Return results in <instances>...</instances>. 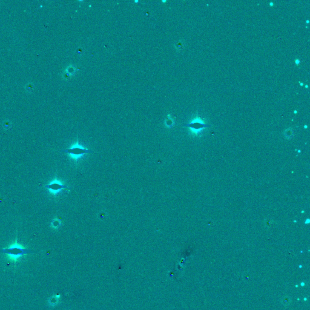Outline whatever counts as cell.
Here are the masks:
<instances>
[{"label":"cell","mask_w":310,"mask_h":310,"mask_svg":"<svg viewBox=\"0 0 310 310\" xmlns=\"http://www.w3.org/2000/svg\"><path fill=\"white\" fill-rule=\"evenodd\" d=\"M294 62H295V64H296V65H299V64H300V61L299 60V59H296V60L294 61Z\"/></svg>","instance_id":"52a82bcc"},{"label":"cell","mask_w":310,"mask_h":310,"mask_svg":"<svg viewBox=\"0 0 310 310\" xmlns=\"http://www.w3.org/2000/svg\"><path fill=\"white\" fill-rule=\"evenodd\" d=\"M61 152L70 154L71 156H73L75 158H79L81 156H82L83 154L93 152L92 150H90L81 147V146H79L78 143H77L73 147L66 150H63Z\"/></svg>","instance_id":"3957f363"},{"label":"cell","mask_w":310,"mask_h":310,"mask_svg":"<svg viewBox=\"0 0 310 310\" xmlns=\"http://www.w3.org/2000/svg\"><path fill=\"white\" fill-rule=\"evenodd\" d=\"M184 126L190 128V130H191V132L193 134L196 135H198L206 127H210V125L206 124L204 120L202 119L200 117H199L198 115V113H197L196 116L194 117L193 119H192L191 121L190 122V123L185 124Z\"/></svg>","instance_id":"7a4b0ae2"},{"label":"cell","mask_w":310,"mask_h":310,"mask_svg":"<svg viewBox=\"0 0 310 310\" xmlns=\"http://www.w3.org/2000/svg\"><path fill=\"white\" fill-rule=\"evenodd\" d=\"M45 187L48 189L51 193H53V194H57L58 193L60 192L62 190L67 188V186L63 185L58 181L55 180L51 182L50 184L46 185Z\"/></svg>","instance_id":"277c9868"},{"label":"cell","mask_w":310,"mask_h":310,"mask_svg":"<svg viewBox=\"0 0 310 310\" xmlns=\"http://www.w3.org/2000/svg\"><path fill=\"white\" fill-rule=\"evenodd\" d=\"M269 6H273V2H270V3H269Z\"/></svg>","instance_id":"9c48e42d"},{"label":"cell","mask_w":310,"mask_h":310,"mask_svg":"<svg viewBox=\"0 0 310 310\" xmlns=\"http://www.w3.org/2000/svg\"><path fill=\"white\" fill-rule=\"evenodd\" d=\"M61 296L60 295H55V296H53L52 297H51L49 299V303L50 305L52 306H55V305H57L58 304L59 301V299H60Z\"/></svg>","instance_id":"5b68a950"},{"label":"cell","mask_w":310,"mask_h":310,"mask_svg":"<svg viewBox=\"0 0 310 310\" xmlns=\"http://www.w3.org/2000/svg\"><path fill=\"white\" fill-rule=\"evenodd\" d=\"M299 84H300V86H304V84H303L302 82H300V81H299Z\"/></svg>","instance_id":"ba28073f"},{"label":"cell","mask_w":310,"mask_h":310,"mask_svg":"<svg viewBox=\"0 0 310 310\" xmlns=\"http://www.w3.org/2000/svg\"><path fill=\"white\" fill-rule=\"evenodd\" d=\"M308 87V85H306V86H305V88H307Z\"/></svg>","instance_id":"7c38bea8"},{"label":"cell","mask_w":310,"mask_h":310,"mask_svg":"<svg viewBox=\"0 0 310 310\" xmlns=\"http://www.w3.org/2000/svg\"><path fill=\"white\" fill-rule=\"evenodd\" d=\"M297 113V110H294V114H296Z\"/></svg>","instance_id":"30bf717a"},{"label":"cell","mask_w":310,"mask_h":310,"mask_svg":"<svg viewBox=\"0 0 310 310\" xmlns=\"http://www.w3.org/2000/svg\"><path fill=\"white\" fill-rule=\"evenodd\" d=\"M59 225V221H54L53 222V226L54 227H58V226Z\"/></svg>","instance_id":"8992f818"},{"label":"cell","mask_w":310,"mask_h":310,"mask_svg":"<svg viewBox=\"0 0 310 310\" xmlns=\"http://www.w3.org/2000/svg\"><path fill=\"white\" fill-rule=\"evenodd\" d=\"M310 23V21H309V20H307V21H306V24H308V23Z\"/></svg>","instance_id":"8fae6325"},{"label":"cell","mask_w":310,"mask_h":310,"mask_svg":"<svg viewBox=\"0 0 310 310\" xmlns=\"http://www.w3.org/2000/svg\"><path fill=\"white\" fill-rule=\"evenodd\" d=\"M304 128H305V129L307 128V125H305V126H304Z\"/></svg>","instance_id":"4fadbf2b"},{"label":"cell","mask_w":310,"mask_h":310,"mask_svg":"<svg viewBox=\"0 0 310 310\" xmlns=\"http://www.w3.org/2000/svg\"><path fill=\"white\" fill-rule=\"evenodd\" d=\"M36 251H33L32 250L25 248L18 244L17 242L13 244L9 247L0 250V253H4L7 255L8 257L12 261H17L19 258L27 254L37 253Z\"/></svg>","instance_id":"6da1fadb"}]
</instances>
